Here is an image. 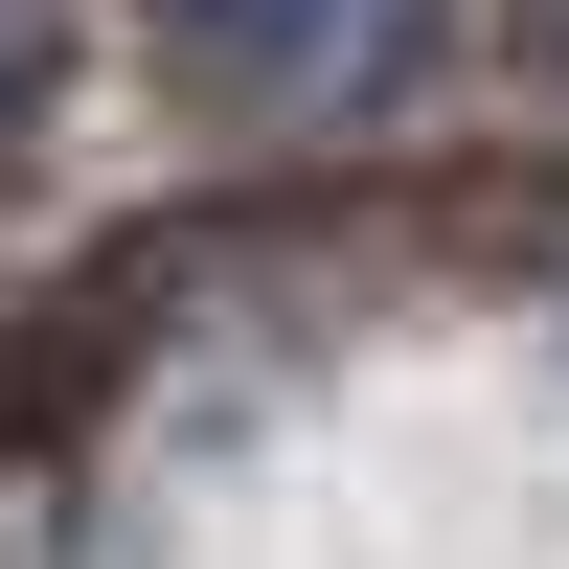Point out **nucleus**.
I'll return each mask as SVG.
<instances>
[{
	"mask_svg": "<svg viewBox=\"0 0 569 569\" xmlns=\"http://www.w3.org/2000/svg\"><path fill=\"white\" fill-rule=\"evenodd\" d=\"M456 0H160V46L206 91H410Z\"/></svg>",
	"mask_w": 569,
	"mask_h": 569,
	"instance_id": "nucleus-1",
	"label": "nucleus"
},
{
	"mask_svg": "<svg viewBox=\"0 0 569 569\" xmlns=\"http://www.w3.org/2000/svg\"><path fill=\"white\" fill-rule=\"evenodd\" d=\"M46 91H69V23H46V0H0V137H46Z\"/></svg>",
	"mask_w": 569,
	"mask_h": 569,
	"instance_id": "nucleus-2",
	"label": "nucleus"
},
{
	"mask_svg": "<svg viewBox=\"0 0 569 569\" xmlns=\"http://www.w3.org/2000/svg\"><path fill=\"white\" fill-rule=\"evenodd\" d=\"M525 46H547V69H569V0H525Z\"/></svg>",
	"mask_w": 569,
	"mask_h": 569,
	"instance_id": "nucleus-3",
	"label": "nucleus"
}]
</instances>
